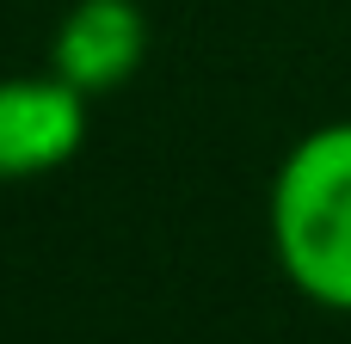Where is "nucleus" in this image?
<instances>
[{
  "label": "nucleus",
  "instance_id": "obj_3",
  "mask_svg": "<svg viewBox=\"0 0 351 344\" xmlns=\"http://www.w3.org/2000/svg\"><path fill=\"white\" fill-rule=\"evenodd\" d=\"M148 55V18L136 0H80L56 31V74L86 98L123 86Z\"/></svg>",
  "mask_w": 351,
  "mask_h": 344
},
{
  "label": "nucleus",
  "instance_id": "obj_1",
  "mask_svg": "<svg viewBox=\"0 0 351 344\" xmlns=\"http://www.w3.org/2000/svg\"><path fill=\"white\" fill-rule=\"evenodd\" d=\"M271 252L296 295L351 314V117L308 129L271 178Z\"/></svg>",
  "mask_w": 351,
  "mask_h": 344
},
{
  "label": "nucleus",
  "instance_id": "obj_2",
  "mask_svg": "<svg viewBox=\"0 0 351 344\" xmlns=\"http://www.w3.org/2000/svg\"><path fill=\"white\" fill-rule=\"evenodd\" d=\"M86 142V92L49 74L0 80V178H43Z\"/></svg>",
  "mask_w": 351,
  "mask_h": 344
}]
</instances>
